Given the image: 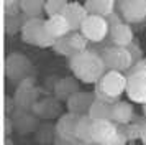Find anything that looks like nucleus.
I'll list each match as a JSON object with an SVG mask.
<instances>
[{
  "instance_id": "f257e3e1",
  "label": "nucleus",
  "mask_w": 146,
  "mask_h": 145,
  "mask_svg": "<svg viewBox=\"0 0 146 145\" xmlns=\"http://www.w3.org/2000/svg\"><path fill=\"white\" fill-rule=\"evenodd\" d=\"M69 68L77 81L94 86L107 72V68L104 64L100 53L94 51V50H86V51L72 56L69 59Z\"/></svg>"
},
{
  "instance_id": "f03ea898",
  "label": "nucleus",
  "mask_w": 146,
  "mask_h": 145,
  "mask_svg": "<svg viewBox=\"0 0 146 145\" xmlns=\"http://www.w3.org/2000/svg\"><path fill=\"white\" fill-rule=\"evenodd\" d=\"M126 74L117 71H107L99 83L94 86V94L95 99H100L108 104H115L118 102L120 97L126 92Z\"/></svg>"
},
{
  "instance_id": "7ed1b4c3",
  "label": "nucleus",
  "mask_w": 146,
  "mask_h": 145,
  "mask_svg": "<svg viewBox=\"0 0 146 145\" xmlns=\"http://www.w3.org/2000/svg\"><path fill=\"white\" fill-rule=\"evenodd\" d=\"M21 38L28 45L40 48H53L56 40L49 35L46 28V20L43 18H27L21 26Z\"/></svg>"
},
{
  "instance_id": "20e7f679",
  "label": "nucleus",
  "mask_w": 146,
  "mask_h": 145,
  "mask_svg": "<svg viewBox=\"0 0 146 145\" xmlns=\"http://www.w3.org/2000/svg\"><path fill=\"white\" fill-rule=\"evenodd\" d=\"M100 56L104 59L107 71H117L126 74L130 71V68L135 64V59H133L130 50L121 48V46H107L100 53Z\"/></svg>"
},
{
  "instance_id": "39448f33",
  "label": "nucleus",
  "mask_w": 146,
  "mask_h": 145,
  "mask_svg": "<svg viewBox=\"0 0 146 145\" xmlns=\"http://www.w3.org/2000/svg\"><path fill=\"white\" fill-rule=\"evenodd\" d=\"M108 26H110V41H112V46H121V48H128L130 45H133L135 41V35H133L131 26L125 23L120 15L113 13L108 17Z\"/></svg>"
},
{
  "instance_id": "423d86ee",
  "label": "nucleus",
  "mask_w": 146,
  "mask_h": 145,
  "mask_svg": "<svg viewBox=\"0 0 146 145\" xmlns=\"http://www.w3.org/2000/svg\"><path fill=\"white\" fill-rule=\"evenodd\" d=\"M79 32L87 41H90V43H102L108 36V33H110L108 20L104 18V17L89 15L86 18V21L82 23Z\"/></svg>"
},
{
  "instance_id": "0eeeda50",
  "label": "nucleus",
  "mask_w": 146,
  "mask_h": 145,
  "mask_svg": "<svg viewBox=\"0 0 146 145\" xmlns=\"http://www.w3.org/2000/svg\"><path fill=\"white\" fill-rule=\"evenodd\" d=\"M87 43H89V41L80 35V32H71L69 35H66V36L56 40L53 50L58 53V54L67 56V58L71 59L72 56H76V54L86 51Z\"/></svg>"
},
{
  "instance_id": "6e6552de",
  "label": "nucleus",
  "mask_w": 146,
  "mask_h": 145,
  "mask_svg": "<svg viewBox=\"0 0 146 145\" xmlns=\"http://www.w3.org/2000/svg\"><path fill=\"white\" fill-rule=\"evenodd\" d=\"M120 17L125 23H141L146 20V0H126L117 5Z\"/></svg>"
},
{
  "instance_id": "1a4fd4ad",
  "label": "nucleus",
  "mask_w": 146,
  "mask_h": 145,
  "mask_svg": "<svg viewBox=\"0 0 146 145\" xmlns=\"http://www.w3.org/2000/svg\"><path fill=\"white\" fill-rule=\"evenodd\" d=\"M80 115H76L72 112L62 114L54 125V134L56 137L67 140V142H76V130H77V124H79Z\"/></svg>"
},
{
  "instance_id": "9d476101",
  "label": "nucleus",
  "mask_w": 146,
  "mask_h": 145,
  "mask_svg": "<svg viewBox=\"0 0 146 145\" xmlns=\"http://www.w3.org/2000/svg\"><path fill=\"white\" fill-rule=\"evenodd\" d=\"M38 102V89L35 87L33 78L21 81L18 89L15 92V104L20 109H33V105Z\"/></svg>"
},
{
  "instance_id": "9b49d317",
  "label": "nucleus",
  "mask_w": 146,
  "mask_h": 145,
  "mask_svg": "<svg viewBox=\"0 0 146 145\" xmlns=\"http://www.w3.org/2000/svg\"><path fill=\"white\" fill-rule=\"evenodd\" d=\"M120 134L118 125L112 120H94L92 142L97 145H108Z\"/></svg>"
},
{
  "instance_id": "f8f14e48",
  "label": "nucleus",
  "mask_w": 146,
  "mask_h": 145,
  "mask_svg": "<svg viewBox=\"0 0 146 145\" xmlns=\"http://www.w3.org/2000/svg\"><path fill=\"white\" fill-rule=\"evenodd\" d=\"M5 72L10 79L13 81H25L28 79L27 76L31 74V64L27 58L23 56H18V53H13L10 58H7V68H5Z\"/></svg>"
},
{
  "instance_id": "ddd939ff",
  "label": "nucleus",
  "mask_w": 146,
  "mask_h": 145,
  "mask_svg": "<svg viewBox=\"0 0 146 145\" xmlns=\"http://www.w3.org/2000/svg\"><path fill=\"white\" fill-rule=\"evenodd\" d=\"M126 96L131 102L145 105L146 104V74L139 76H126Z\"/></svg>"
},
{
  "instance_id": "4468645a",
  "label": "nucleus",
  "mask_w": 146,
  "mask_h": 145,
  "mask_svg": "<svg viewBox=\"0 0 146 145\" xmlns=\"http://www.w3.org/2000/svg\"><path fill=\"white\" fill-rule=\"evenodd\" d=\"M95 102V94L94 92H77L67 101V109L76 115H89V111L92 104Z\"/></svg>"
},
{
  "instance_id": "2eb2a0df",
  "label": "nucleus",
  "mask_w": 146,
  "mask_h": 145,
  "mask_svg": "<svg viewBox=\"0 0 146 145\" xmlns=\"http://www.w3.org/2000/svg\"><path fill=\"white\" fill-rule=\"evenodd\" d=\"M87 17H89V12L86 10L84 3H79V2H69L67 3L64 18L67 20V23L71 26V32H79Z\"/></svg>"
},
{
  "instance_id": "dca6fc26",
  "label": "nucleus",
  "mask_w": 146,
  "mask_h": 145,
  "mask_svg": "<svg viewBox=\"0 0 146 145\" xmlns=\"http://www.w3.org/2000/svg\"><path fill=\"white\" fill-rule=\"evenodd\" d=\"M113 124L117 125H128L135 120V111H133L131 102L126 101H118L112 105V117H110Z\"/></svg>"
},
{
  "instance_id": "f3484780",
  "label": "nucleus",
  "mask_w": 146,
  "mask_h": 145,
  "mask_svg": "<svg viewBox=\"0 0 146 145\" xmlns=\"http://www.w3.org/2000/svg\"><path fill=\"white\" fill-rule=\"evenodd\" d=\"M79 91V83L76 78H64L59 79L56 84H54V97L58 101H69L74 94H77Z\"/></svg>"
},
{
  "instance_id": "a211bd4d",
  "label": "nucleus",
  "mask_w": 146,
  "mask_h": 145,
  "mask_svg": "<svg viewBox=\"0 0 146 145\" xmlns=\"http://www.w3.org/2000/svg\"><path fill=\"white\" fill-rule=\"evenodd\" d=\"M31 111L41 119H54L59 115V101L56 97H44L38 101Z\"/></svg>"
},
{
  "instance_id": "6ab92c4d",
  "label": "nucleus",
  "mask_w": 146,
  "mask_h": 145,
  "mask_svg": "<svg viewBox=\"0 0 146 145\" xmlns=\"http://www.w3.org/2000/svg\"><path fill=\"white\" fill-rule=\"evenodd\" d=\"M84 7L89 12V15L104 17V18H108L110 15H113L115 8H117L115 2H112V0H90V2H86Z\"/></svg>"
},
{
  "instance_id": "aec40b11",
  "label": "nucleus",
  "mask_w": 146,
  "mask_h": 145,
  "mask_svg": "<svg viewBox=\"0 0 146 145\" xmlns=\"http://www.w3.org/2000/svg\"><path fill=\"white\" fill-rule=\"evenodd\" d=\"M46 28L49 35L54 40H59L71 33V26L64 18V15H58V17H48L46 18Z\"/></svg>"
},
{
  "instance_id": "412c9836",
  "label": "nucleus",
  "mask_w": 146,
  "mask_h": 145,
  "mask_svg": "<svg viewBox=\"0 0 146 145\" xmlns=\"http://www.w3.org/2000/svg\"><path fill=\"white\" fill-rule=\"evenodd\" d=\"M12 122H13V125L21 134H28V132H31L36 129V117H33L31 114H28L25 109L17 111V114L12 119Z\"/></svg>"
},
{
  "instance_id": "4be33fe9",
  "label": "nucleus",
  "mask_w": 146,
  "mask_h": 145,
  "mask_svg": "<svg viewBox=\"0 0 146 145\" xmlns=\"http://www.w3.org/2000/svg\"><path fill=\"white\" fill-rule=\"evenodd\" d=\"M92 134H94V119L89 115H80L77 130H76V138L79 142H92Z\"/></svg>"
},
{
  "instance_id": "5701e85b",
  "label": "nucleus",
  "mask_w": 146,
  "mask_h": 145,
  "mask_svg": "<svg viewBox=\"0 0 146 145\" xmlns=\"http://www.w3.org/2000/svg\"><path fill=\"white\" fill-rule=\"evenodd\" d=\"M112 105L108 102H104L100 99H95V102L92 104L90 111H89V117L94 120H110L112 117Z\"/></svg>"
},
{
  "instance_id": "b1692460",
  "label": "nucleus",
  "mask_w": 146,
  "mask_h": 145,
  "mask_svg": "<svg viewBox=\"0 0 146 145\" xmlns=\"http://www.w3.org/2000/svg\"><path fill=\"white\" fill-rule=\"evenodd\" d=\"M143 120L145 117L139 119V117H135L131 124L128 125H118V130L125 135V138L128 142L131 140H136V138H141V130H143Z\"/></svg>"
},
{
  "instance_id": "393cba45",
  "label": "nucleus",
  "mask_w": 146,
  "mask_h": 145,
  "mask_svg": "<svg viewBox=\"0 0 146 145\" xmlns=\"http://www.w3.org/2000/svg\"><path fill=\"white\" fill-rule=\"evenodd\" d=\"M20 10L27 18H41L44 2H20Z\"/></svg>"
},
{
  "instance_id": "a878e982",
  "label": "nucleus",
  "mask_w": 146,
  "mask_h": 145,
  "mask_svg": "<svg viewBox=\"0 0 146 145\" xmlns=\"http://www.w3.org/2000/svg\"><path fill=\"white\" fill-rule=\"evenodd\" d=\"M69 2H62V0H53V2H44V12L49 17H58V15H64L66 7Z\"/></svg>"
},
{
  "instance_id": "bb28decb",
  "label": "nucleus",
  "mask_w": 146,
  "mask_h": 145,
  "mask_svg": "<svg viewBox=\"0 0 146 145\" xmlns=\"http://www.w3.org/2000/svg\"><path fill=\"white\" fill-rule=\"evenodd\" d=\"M139 74H146V58H141L138 63L130 68V71L126 72V76H139Z\"/></svg>"
},
{
  "instance_id": "cd10ccee",
  "label": "nucleus",
  "mask_w": 146,
  "mask_h": 145,
  "mask_svg": "<svg viewBox=\"0 0 146 145\" xmlns=\"http://www.w3.org/2000/svg\"><path fill=\"white\" fill-rule=\"evenodd\" d=\"M126 142H128V140L125 138V135H123V134L120 132L118 135L113 138V140H112V142H110L108 145H126Z\"/></svg>"
},
{
  "instance_id": "c85d7f7f",
  "label": "nucleus",
  "mask_w": 146,
  "mask_h": 145,
  "mask_svg": "<svg viewBox=\"0 0 146 145\" xmlns=\"http://www.w3.org/2000/svg\"><path fill=\"white\" fill-rule=\"evenodd\" d=\"M139 140L143 142V145H146V117L143 120V130H141V138Z\"/></svg>"
},
{
  "instance_id": "c756f323",
  "label": "nucleus",
  "mask_w": 146,
  "mask_h": 145,
  "mask_svg": "<svg viewBox=\"0 0 146 145\" xmlns=\"http://www.w3.org/2000/svg\"><path fill=\"white\" fill-rule=\"evenodd\" d=\"M54 145H74V142H67V140H62V138L56 137L54 138Z\"/></svg>"
},
{
  "instance_id": "7c9ffc66",
  "label": "nucleus",
  "mask_w": 146,
  "mask_h": 145,
  "mask_svg": "<svg viewBox=\"0 0 146 145\" xmlns=\"http://www.w3.org/2000/svg\"><path fill=\"white\" fill-rule=\"evenodd\" d=\"M74 145H97V144H94V142H79V140H76Z\"/></svg>"
},
{
  "instance_id": "2f4dec72",
  "label": "nucleus",
  "mask_w": 146,
  "mask_h": 145,
  "mask_svg": "<svg viewBox=\"0 0 146 145\" xmlns=\"http://www.w3.org/2000/svg\"><path fill=\"white\" fill-rule=\"evenodd\" d=\"M143 115H145V117H146V104L143 105Z\"/></svg>"
},
{
  "instance_id": "473e14b6",
  "label": "nucleus",
  "mask_w": 146,
  "mask_h": 145,
  "mask_svg": "<svg viewBox=\"0 0 146 145\" xmlns=\"http://www.w3.org/2000/svg\"><path fill=\"white\" fill-rule=\"evenodd\" d=\"M5 145H13V144H12L10 140H5Z\"/></svg>"
}]
</instances>
